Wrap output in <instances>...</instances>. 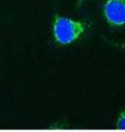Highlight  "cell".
I'll return each instance as SVG.
<instances>
[{"label": "cell", "mask_w": 125, "mask_h": 132, "mask_svg": "<svg viewBox=\"0 0 125 132\" xmlns=\"http://www.w3.org/2000/svg\"><path fill=\"white\" fill-rule=\"evenodd\" d=\"M86 26L81 21L56 16L53 23V36L61 45H69L75 42L85 31Z\"/></svg>", "instance_id": "cell-1"}, {"label": "cell", "mask_w": 125, "mask_h": 132, "mask_svg": "<svg viewBox=\"0 0 125 132\" xmlns=\"http://www.w3.org/2000/svg\"><path fill=\"white\" fill-rule=\"evenodd\" d=\"M103 13L107 24L111 27H124L125 0H107Z\"/></svg>", "instance_id": "cell-2"}, {"label": "cell", "mask_w": 125, "mask_h": 132, "mask_svg": "<svg viewBox=\"0 0 125 132\" xmlns=\"http://www.w3.org/2000/svg\"><path fill=\"white\" fill-rule=\"evenodd\" d=\"M116 128L120 130H125V110H123L116 120Z\"/></svg>", "instance_id": "cell-3"}, {"label": "cell", "mask_w": 125, "mask_h": 132, "mask_svg": "<svg viewBox=\"0 0 125 132\" xmlns=\"http://www.w3.org/2000/svg\"><path fill=\"white\" fill-rule=\"evenodd\" d=\"M120 47L124 48V49H125V43H123V44H121V45H120Z\"/></svg>", "instance_id": "cell-4"}]
</instances>
